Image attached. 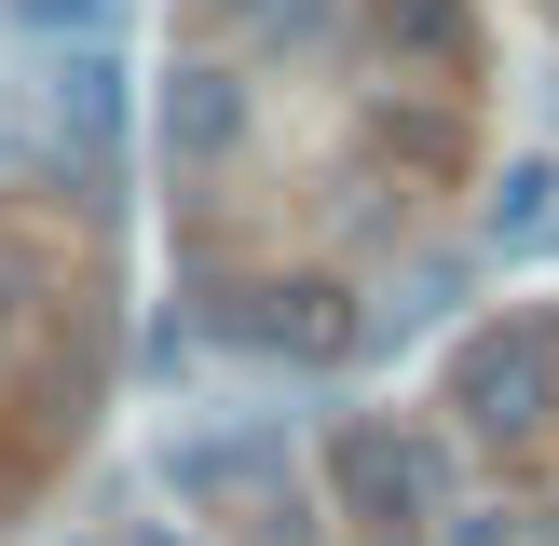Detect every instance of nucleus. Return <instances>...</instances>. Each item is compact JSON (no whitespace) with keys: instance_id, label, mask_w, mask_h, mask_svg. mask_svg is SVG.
<instances>
[{"instance_id":"1","label":"nucleus","mask_w":559,"mask_h":546,"mask_svg":"<svg viewBox=\"0 0 559 546\" xmlns=\"http://www.w3.org/2000/svg\"><path fill=\"white\" fill-rule=\"evenodd\" d=\"M164 491L205 506L233 546H314V478L273 437H191V451H164Z\"/></svg>"},{"instance_id":"2","label":"nucleus","mask_w":559,"mask_h":546,"mask_svg":"<svg viewBox=\"0 0 559 546\" xmlns=\"http://www.w3.org/2000/svg\"><path fill=\"white\" fill-rule=\"evenodd\" d=\"M451 424L491 437V451H519V437L559 424V314H506V328H478L451 355Z\"/></svg>"},{"instance_id":"3","label":"nucleus","mask_w":559,"mask_h":546,"mask_svg":"<svg viewBox=\"0 0 559 546\" xmlns=\"http://www.w3.org/2000/svg\"><path fill=\"white\" fill-rule=\"evenodd\" d=\"M218 328H233L246 355H273V369H342V355L369 342L355 287H328V273H260V287L218 300Z\"/></svg>"},{"instance_id":"4","label":"nucleus","mask_w":559,"mask_h":546,"mask_svg":"<svg viewBox=\"0 0 559 546\" xmlns=\"http://www.w3.org/2000/svg\"><path fill=\"white\" fill-rule=\"evenodd\" d=\"M328 491H342L355 533L409 546L424 506H437V464H424V437H396V424H342V437H328Z\"/></svg>"},{"instance_id":"5","label":"nucleus","mask_w":559,"mask_h":546,"mask_svg":"<svg viewBox=\"0 0 559 546\" xmlns=\"http://www.w3.org/2000/svg\"><path fill=\"white\" fill-rule=\"evenodd\" d=\"M41 136H55V164H69V178L109 205V151H123V69H109V55H55V82H41Z\"/></svg>"},{"instance_id":"6","label":"nucleus","mask_w":559,"mask_h":546,"mask_svg":"<svg viewBox=\"0 0 559 546\" xmlns=\"http://www.w3.org/2000/svg\"><path fill=\"white\" fill-rule=\"evenodd\" d=\"M369 41L396 82H437L451 96L464 69H478V0H369Z\"/></svg>"},{"instance_id":"7","label":"nucleus","mask_w":559,"mask_h":546,"mask_svg":"<svg viewBox=\"0 0 559 546\" xmlns=\"http://www.w3.org/2000/svg\"><path fill=\"white\" fill-rule=\"evenodd\" d=\"M151 136H164V164H178V178L233 164V151H246V82H233V69H164V109H151Z\"/></svg>"},{"instance_id":"8","label":"nucleus","mask_w":559,"mask_h":546,"mask_svg":"<svg viewBox=\"0 0 559 546\" xmlns=\"http://www.w3.org/2000/svg\"><path fill=\"white\" fill-rule=\"evenodd\" d=\"M491 260H559V164H506V191L478 205Z\"/></svg>"},{"instance_id":"9","label":"nucleus","mask_w":559,"mask_h":546,"mask_svg":"<svg viewBox=\"0 0 559 546\" xmlns=\"http://www.w3.org/2000/svg\"><path fill=\"white\" fill-rule=\"evenodd\" d=\"M41 300H55V260L0 218V342H14V328H41Z\"/></svg>"},{"instance_id":"10","label":"nucleus","mask_w":559,"mask_h":546,"mask_svg":"<svg viewBox=\"0 0 559 546\" xmlns=\"http://www.w3.org/2000/svg\"><path fill=\"white\" fill-rule=\"evenodd\" d=\"M109 14H123V0H14V27H41V41H82V55L109 41Z\"/></svg>"},{"instance_id":"11","label":"nucleus","mask_w":559,"mask_h":546,"mask_svg":"<svg viewBox=\"0 0 559 546\" xmlns=\"http://www.w3.org/2000/svg\"><path fill=\"white\" fill-rule=\"evenodd\" d=\"M464 546H559V506H478Z\"/></svg>"}]
</instances>
